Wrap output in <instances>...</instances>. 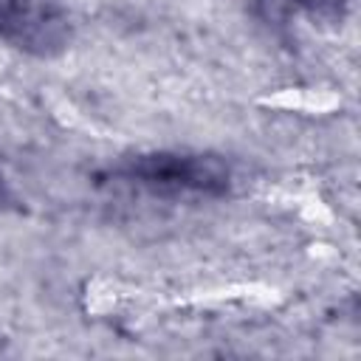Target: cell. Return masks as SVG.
<instances>
[{
	"label": "cell",
	"mask_w": 361,
	"mask_h": 361,
	"mask_svg": "<svg viewBox=\"0 0 361 361\" xmlns=\"http://www.w3.org/2000/svg\"><path fill=\"white\" fill-rule=\"evenodd\" d=\"M262 8L268 11V17H282L290 11H305L310 17H324V20H336L344 14V8L353 0H259Z\"/></svg>",
	"instance_id": "3957f363"
},
{
	"label": "cell",
	"mask_w": 361,
	"mask_h": 361,
	"mask_svg": "<svg viewBox=\"0 0 361 361\" xmlns=\"http://www.w3.org/2000/svg\"><path fill=\"white\" fill-rule=\"evenodd\" d=\"M11 200V192H8V186H6V180H3V175H0V206H6Z\"/></svg>",
	"instance_id": "277c9868"
},
{
	"label": "cell",
	"mask_w": 361,
	"mask_h": 361,
	"mask_svg": "<svg viewBox=\"0 0 361 361\" xmlns=\"http://www.w3.org/2000/svg\"><path fill=\"white\" fill-rule=\"evenodd\" d=\"M116 178L164 197H217L231 186L228 166L214 155L197 152L135 155L116 169Z\"/></svg>",
	"instance_id": "6da1fadb"
},
{
	"label": "cell",
	"mask_w": 361,
	"mask_h": 361,
	"mask_svg": "<svg viewBox=\"0 0 361 361\" xmlns=\"http://www.w3.org/2000/svg\"><path fill=\"white\" fill-rule=\"evenodd\" d=\"M0 37L45 54L65 42V20L39 0H0Z\"/></svg>",
	"instance_id": "7a4b0ae2"
}]
</instances>
